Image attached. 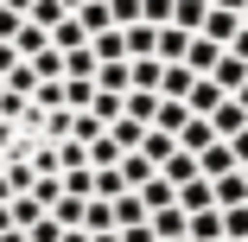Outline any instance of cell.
Returning <instances> with one entry per match:
<instances>
[{"label":"cell","instance_id":"6da1fadb","mask_svg":"<svg viewBox=\"0 0 248 242\" xmlns=\"http://www.w3.org/2000/svg\"><path fill=\"white\" fill-rule=\"evenodd\" d=\"M159 178H166L172 191H185V185H197V178H204V160H197V153H185V147H178V153L166 160V172H159Z\"/></svg>","mask_w":248,"mask_h":242},{"label":"cell","instance_id":"7a4b0ae2","mask_svg":"<svg viewBox=\"0 0 248 242\" xmlns=\"http://www.w3.org/2000/svg\"><path fill=\"white\" fill-rule=\"evenodd\" d=\"M197 83H204V77H197L191 64H166V83H159V96H166V102H191V89Z\"/></svg>","mask_w":248,"mask_h":242},{"label":"cell","instance_id":"3957f363","mask_svg":"<svg viewBox=\"0 0 248 242\" xmlns=\"http://www.w3.org/2000/svg\"><path fill=\"white\" fill-rule=\"evenodd\" d=\"M210 128H217V140H242V134H248V109H242L235 96H229V102L210 115Z\"/></svg>","mask_w":248,"mask_h":242},{"label":"cell","instance_id":"277c9868","mask_svg":"<svg viewBox=\"0 0 248 242\" xmlns=\"http://www.w3.org/2000/svg\"><path fill=\"white\" fill-rule=\"evenodd\" d=\"M229 172H242V160H235V147H229V140H217V147L204 153V178L217 185V178H229Z\"/></svg>","mask_w":248,"mask_h":242},{"label":"cell","instance_id":"5b68a950","mask_svg":"<svg viewBox=\"0 0 248 242\" xmlns=\"http://www.w3.org/2000/svg\"><path fill=\"white\" fill-rule=\"evenodd\" d=\"M223 102H229V96H223V89H217V83H210V77H204V83H197V89H191V102H185V109H191V115H197V121H210V115H217V109H223Z\"/></svg>","mask_w":248,"mask_h":242},{"label":"cell","instance_id":"8992f818","mask_svg":"<svg viewBox=\"0 0 248 242\" xmlns=\"http://www.w3.org/2000/svg\"><path fill=\"white\" fill-rule=\"evenodd\" d=\"M223 58H229L223 45H210V38H191V58H185V64H191L197 77H217V64H223Z\"/></svg>","mask_w":248,"mask_h":242},{"label":"cell","instance_id":"52a82bcc","mask_svg":"<svg viewBox=\"0 0 248 242\" xmlns=\"http://www.w3.org/2000/svg\"><path fill=\"white\" fill-rule=\"evenodd\" d=\"M70 19H77V26H83L89 38H102V32H115V13H108V0H89V7H83V13H70Z\"/></svg>","mask_w":248,"mask_h":242},{"label":"cell","instance_id":"ba28073f","mask_svg":"<svg viewBox=\"0 0 248 242\" xmlns=\"http://www.w3.org/2000/svg\"><path fill=\"white\" fill-rule=\"evenodd\" d=\"M121 178H127V191H146V185L159 178V166L146 160V153H127V160H121Z\"/></svg>","mask_w":248,"mask_h":242},{"label":"cell","instance_id":"9c48e42d","mask_svg":"<svg viewBox=\"0 0 248 242\" xmlns=\"http://www.w3.org/2000/svg\"><path fill=\"white\" fill-rule=\"evenodd\" d=\"M127 121L153 128V121H159V96H153V89H127Z\"/></svg>","mask_w":248,"mask_h":242},{"label":"cell","instance_id":"30bf717a","mask_svg":"<svg viewBox=\"0 0 248 242\" xmlns=\"http://www.w3.org/2000/svg\"><path fill=\"white\" fill-rule=\"evenodd\" d=\"M242 204H248V178H242V172L217 178V210H242Z\"/></svg>","mask_w":248,"mask_h":242},{"label":"cell","instance_id":"8fae6325","mask_svg":"<svg viewBox=\"0 0 248 242\" xmlns=\"http://www.w3.org/2000/svg\"><path fill=\"white\" fill-rule=\"evenodd\" d=\"M134 223H153V210L140 204V191H127V198H115V229H134Z\"/></svg>","mask_w":248,"mask_h":242},{"label":"cell","instance_id":"7c38bea8","mask_svg":"<svg viewBox=\"0 0 248 242\" xmlns=\"http://www.w3.org/2000/svg\"><path fill=\"white\" fill-rule=\"evenodd\" d=\"M178 147H185V153H197V160H204V153L217 147V128H210V121H191V128L178 134Z\"/></svg>","mask_w":248,"mask_h":242},{"label":"cell","instance_id":"4fadbf2b","mask_svg":"<svg viewBox=\"0 0 248 242\" xmlns=\"http://www.w3.org/2000/svg\"><path fill=\"white\" fill-rule=\"evenodd\" d=\"M89 51L102 58V64H127V32H102V38H89Z\"/></svg>","mask_w":248,"mask_h":242},{"label":"cell","instance_id":"5bb4252c","mask_svg":"<svg viewBox=\"0 0 248 242\" xmlns=\"http://www.w3.org/2000/svg\"><path fill=\"white\" fill-rule=\"evenodd\" d=\"M58 172H95V166H89V147H83V140H58Z\"/></svg>","mask_w":248,"mask_h":242},{"label":"cell","instance_id":"9a60e30c","mask_svg":"<svg viewBox=\"0 0 248 242\" xmlns=\"http://www.w3.org/2000/svg\"><path fill=\"white\" fill-rule=\"evenodd\" d=\"M140 204H146V210H153V217H159V210H178V191H172L166 178H153V185H146V191H140Z\"/></svg>","mask_w":248,"mask_h":242},{"label":"cell","instance_id":"2e32d148","mask_svg":"<svg viewBox=\"0 0 248 242\" xmlns=\"http://www.w3.org/2000/svg\"><path fill=\"white\" fill-rule=\"evenodd\" d=\"M83 229H89V236H115V204L89 198V217H83Z\"/></svg>","mask_w":248,"mask_h":242},{"label":"cell","instance_id":"e0dca14e","mask_svg":"<svg viewBox=\"0 0 248 242\" xmlns=\"http://www.w3.org/2000/svg\"><path fill=\"white\" fill-rule=\"evenodd\" d=\"M83 45H89V32H83L77 19H64V26L51 32V51H64V58H70V51H83Z\"/></svg>","mask_w":248,"mask_h":242},{"label":"cell","instance_id":"ac0fdd59","mask_svg":"<svg viewBox=\"0 0 248 242\" xmlns=\"http://www.w3.org/2000/svg\"><path fill=\"white\" fill-rule=\"evenodd\" d=\"M159 83H166V64L159 58H134V89H153L159 96Z\"/></svg>","mask_w":248,"mask_h":242},{"label":"cell","instance_id":"d6986e66","mask_svg":"<svg viewBox=\"0 0 248 242\" xmlns=\"http://www.w3.org/2000/svg\"><path fill=\"white\" fill-rule=\"evenodd\" d=\"M191 242H229V236H223V210H204V217H191Z\"/></svg>","mask_w":248,"mask_h":242},{"label":"cell","instance_id":"ffe728a7","mask_svg":"<svg viewBox=\"0 0 248 242\" xmlns=\"http://www.w3.org/2000/svg\"><path fill=\"white\" fill-rule=\"evenodd\" d=\"M7 210H13V229H32V223H45V217H51V210H45L38 198H13Z\"/></svg>","mask_w":248,"mask_h":242},{"label":"cell","instance_id":"44dd1931","mask_svg":"<svg viewBox=\"0 0 248 242\" xmlns=\"http://www.w3.org/2000/svg\"><path fill=\"white\" fill-rule=\"evenodd\" d=\"M140 153H146V160H153V166H159V172H166V160H172V153H178V140H172V134H159V128H153V134H146V147H140Z\"/></svg>","mask_w":248,"mask_h":242},{"label":"cell","instance_id":"7402d4cb","mask_svg":"<svg viewBox=\"0 0 248 242\" xmlns=\"http://www.w3.org/2000/svg\"><path fill=\"white\" fill-rule=\"evenodd\" d=\"M26 19H32V26H38V32H58V26H64V19H70V13H64V7H58V0H38V7H32V13H26Z\"/></svg>","mask_w":248,"mask_h":242},{"label":"cell","instance_id":"603a6c76","mask_svg":"<svg viewBox=\"0 0 248 242\" xmlns=\"http://www.w3.org/2000/svg\"><path fill=\"white\" fill-rule=\"evenodd\" d=\"M32 70H38V83H64V51H45V58H32Z\"/></svg>","mask_w":248,"mask_h":242},{"label":"cell","instance_id":"cb8c5ba5","mask_svg":"<svg viewBox=\"0 0 248 242\" xmlns=\"http://www.w3.org/2000/svg\"><path fill=\"white\" fill-rule=\"evenodd\" d=\"M223 236L229 242H248V204L242 210H223Z\"/></svg>","mask_w":248,"mask_h":242},{"label":"cell","instance_id":"d4e9b609","mask_svg":"<svg viewBox=\"0 0 248 242\" xmlns=\"http://www.w3.org/2000/svg\"><path fill=\"white\" fill-rule=\"evenodd\" d=\"M64 191L70 198H95V172H64Z\"/></svg>","mask_w":248,"mask_h":242},{"label":"cell","instance_id":"484cf974","mask_svg":"<svg viewBox=\"0 0 248 242\" xmlns=\"http://www.w3.org/2000/svg\"><path fill=\"white\" fill-rule=\"evenodd\" d=\"M26 236H32V242H64V229H58V217H45V223H32Z\"/></svg>","mask_w":248,"mask_h":242},{"label":"cell","instance_id":"4316f807","mask_svg":"<svg viewBox=\"0 0 248 242\" xmlns=\"http://www.w3.org/2000/svg\"><path fill=\"white\" fill-rule=\"evenodd\" d=\"M229 58H242V64H248V26H242V38L229 45Z\"/></svg>","mask_w":248,"mask_h":242},{"label":"cell","instance_id":"83f0119b","mask_svg":"<svg viewBox=\"0 0 248 242\" xmlns=\"http://www.w3.org/2000/svg\"><path fill=\"white\" fill-rule=\"evenodd\" d=\"M210 7H223V13H248V0H210Z\"/></svg>","mask_w":248,"mask_h":242},{"label":"cell","instance_id":"f1b7e54d","mask_svg":"<svg viewBox=\"0 0 248 242\" xmlns=\"http://www.w3.org/2000/svg\"><path fill=\"white\" fill-rule=\"evenodd\" d=\"M7 229H13V210H7V204H0V236H7Z\"/></svg>","mask_w":248,"mask_h":242},{"label":"cell","instance_id":"f546056e","mask_svg":"<svg viewBox=\"0 0 248 242\" xmlns=\"http://www.w3.org/2000/svg\"><path fill=\"white\" fill-rule=\"evenodd\" d=\"M58 7H64V13H83V7H89V0H58Z\"/></svg>","mask_w":248,"mask_h":242},{"label":"cell","instance_id":"4dcf8cb0","mask_svg":"<svg viewBox=\"0 0 248 242\" xmlns=\"http://www.w3.org/2000/svg\"><path fill=\"white\" fill-rule=\"evenodd\" d=\"M0 242H32V236H26V229H7V236H0Z\"/></svg>","mask_w":248,"mask_h":242},{"label":"cell","instance_id":"1f68e13d","mask_svg":"<svg viewBox=\"0 0 248 242\" xmlns=\"http://www.w3.org/2000/svg\"><path fill=\"white\" fill-rule=\"evenodd\" d=\"M242 178H248V166H242Z\"/></svg>","mask_w":248,"mask_h":242},{"label":"cell","instance_id":"d6a6232c","mask_svg":"<svg viewBox=\"0 0 248 242\" xmlns=\"http://www.w3.org/2000/svg\"><path fill=\"white\" fill-rule=\"evenodd\" d=\"M242 19H248V13H242Z\"/></svg>","mask_w":248,"mask_h":242}]
</instances>
